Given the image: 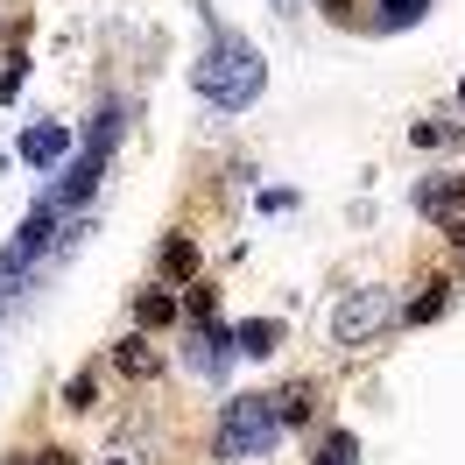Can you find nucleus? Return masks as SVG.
Instances as JSON below:
<instances>
[{
	"mask_svg": "<svg viewBox=\"0 0 465 465\" xmlns=\"http://www.w3.org/2000/svg\"><path fill=\"white\" fill-rule=\"evenodd\" d=\"M423 7H430V0H381V22H388V29H409Z\"/></svg>",
	"mask_w": 465,
	"mask_h": 465,
	"instance_id": "nucleus-10",
	"label": "nucleus"
},
{
	"mask_svg": "<svg viewBox=\"0 0 465 465\" xmlns=\"http://www.w3.org/2000/svg\"><path fill=\"white\" fill-rule=\"evenodd\" d=\"M459 99H465V78H459Z\"/></svg>",
	"mask_w": 465,
	"mask_h": 465,
	"instance_id": "nucleus-17",
	"label": "nucleus"
},
{
	"mask_svg": "<svg viewBox=\"0 0 465 465\" xmlns=\"http://www.w3.org/2000/svg\"><path fill=\"white\" fill-rule=\"evenodd\" d=\"M64 155H71V134H64L57 120H35L29 134H22V163H35V170H57Z\"/></svg>",
	"mask_w": 465,
	"mask_h": 465,
	"instance_id": "nucleus-6",
	"label": "nucleus"
},
{
	"mask_svg": "<svg viewBox=\"0 0 465 465\" xmlns=\"http://www.w3.org/2000/svg\"><path fill=\"white\" fill-rule=\"evenodd\" d=\"M57 219H64V212H50V204H35L29 219H22V232H15V240H7V254H0V296H15V282H22V275L43 262V254H50Z\"/></svg>",
	"mask_w": 465,
	"mask_h": 465,
	"instance_id": "nucleus-4",
	"label": "nucleus"
},
{
	"mask_svg": "<svg viewBox=\"0 0 465 465\" xmlns=\"http://www.w3.org/2000/svg\"><path fill=\"white\" fill-rule=\"evenodd\" d=\"M275 7H282V15H296V0H275Z\"/></svg>",
	"mask_w": 465,
	"mask_h": 465,
	"instance_id": "nucleus-16",
	"label": "nucleus"
},
{
	"mask_svg": "<svg viewBox=\"0 0 465 465\" xmlns=\"http://www.w3.org/2000/svg\"><path fill=\"white\" fill-rule=\"evenodd\" d=\"M416 212L465 226V176H430V183H416Z\"/></svg>",
	"mask_w": 465,
	"mask_h": 465,
	"instance_id": "nucleus-5",
	"label": "nucleus"
},
{
	"mask_svg": "<svg viewBox=\"0 0 465 465\" xmlns=\"http://www.w3.org/2000/svg\"><path fill=\"white\" fill-rule=\"evenodd\" d=\"M163 268H170V275H191V268H198V247H191V240H170V247H163Z\"/></svg>",
	"mask_w": 465,
	"mask_h": 465,
	"instance_id": "nucleus-11",
	"label": "nucleus"
},
{
	"mask_svg": "<svg viewBox=\"0 0 465 465\" xmlns=\"http://www.w3.org/2000/svg\"><path fill=\"white\" fill-rule=\"evenodd\" d=\"M402 318V303H395V290H352L339 311H331V339L339 346H360V339H374V331H388V324Z\"/></svg>",
	"mask_w": 465,
	"mask_h": 465,
	"instance_id": "nucleus-3",
	"label": "nucleus"
},
{
	"mask_svg": "<svg viewBox=\"0 0 465 465\" xmlns=\"http://www.w3.org/2000/svg\"><path fill=\"white\" fill-rule=\"evenodd\" d=\"M226 360H232V339L219 331V324H204V331H198V346H191V367H198V374H219Z\"/></svg>",
	"mask_w": 465,
	"mask_h": 465,
	"instance_id": "nucleus-8",
	"label": "nucleus"
},
{
	"mask_svg": "<svg viewBox=\"0 0 465 465\" xmlns=\"http://www.w3.org/2000/svg\"><path fill=\"white\" fill-rule=\"evenodd\" d=\"M275 346H282V324H275V318H254V324L232 331V352H247V360H268Z\"/></svg>",
	"mask_w": 465,
	"mask_h": 465,
	"instance_id": "nucleus-7",
	"label": "nucleus"
},
{
	"mask_svg": "<svg viewBox=\"0 0 465 465\" xmlns=\"http://www.w3.org/2000/svg\"><path fill=\"white\" fill-rule=\"evenodd\" d=\"M22 71H29V64H22V57H15V64H7V71H0V99H15V92H22Z\"/></svg>",
	"mask_w": 465,
	"mask_h": 465,
	"instance_id": "nucleus-15",
	"label": "nucleus"
},
{
	"mask_svg": "<svg viewBox=\"0 0 465 465\" xmlns=\"http://www.w3.org/2000/svg\"><path fill=\"white\" fill-rule=\"evenodd\" d=\"M170 318H176L170 296H142V324H170Z\"/></svg>",
	"mask_w": 465,
	"mask_h": 465,
	"instance_id": "nucleus-14",
	"label": "nucleus"
},
{
	"mask_svg": "<svg viewBox=\"0 0 465 465\" xmlns=\"http://www.w3.org/2000/svg\"><path fill=\"white\" fill-rule=\"evenodd\" d=\"M282 437V416H275V395H232L226 416H219V459H268Z\"/></svg>",
	"mask_w": 465,
	"mask_h": 465,
	"instance_id": "nucleus-2",
	"label": "nucleus"
},
{
	"mask_svg": "<svg viewBox=\"0 0 465 465\" xmlns=\"http://www.w3.org/2000/svg\"><path fill=\"white\" fill-rule=\"evenodd\" d=\"M352 459H360V444H352V430H331V437H324L318 465H352Z\"/></svg>",
	"mask_w": 465,
	"mask_h": 465,
	"instance_id": "nucleus-9",
	"label": "nucleus"
},
{
	"mask_svg": "<svg viewBox=\"0 0 465 465\" xmlns=\"http://www.w3.org/2000/svg\"><path fill=\"white\" fill-rule=\"evenodd\" d=\"M183 311H191V318H198V324H212V311H219V296H212V290H204V282H198V290L183 296Z\"/></svg>",
	"mask_w": 465,
	"mask_h": 465,
	"instance_id": "nucleus-13",
	"label": "nucleus"
},
{
	"mask_svg": "<svg viewBox=\"0 0 465 465\" xmlns=\"http://www.w3.org/2000/svg\"><path fill=\"white\" fill-rule=\"evenodd\" d=\"M437 311H444V282H430V296H416V303H409V318H416V324H430Z\"/></svg>",
	"mask_w": 465,
	"mask_h": 465,
	"instance_id": "nucleus-12",
	"label": "nucleus"
},
{
	"mask_svg": "<svg viewBox=\"0 0 465 465\" xmlns=\"http://www.w3.org/2000/svg\"><path fill=\"white\" fill-rule=\"evenodd\" d=\"M114 465H120V459H114Z\"/></svg>",
	"mask_w": 465,
	"mask_h": 465,
	"instance_id": "nucleus-18",
	"label": "nucleus"
},
{
	"mask_svg": "<svg viewBox=\"0 0 465 465\" xmlns=\"http://www.w3.org/2000/svg\"><path fill=\"white\" fill-rule=\"evenodd\" d=\"M262 85H268V64H262V50H254L247 35L219 29L212 43H204V57H198V92L219 106V114H247V106L262 99Z\"/></svg>",
	"mask_w": 465,
	"mask_h": 465,
	"instance_id": "nucleus-1",
	"label": "nucleus"
}]
</instances>
